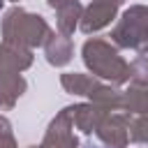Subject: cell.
Masks as SVG:
<instances>
[{
  "label": "cell",
  "mask_w": 148,
  "mask_h": 148,
  "mask_svg": "<svg viewBox=\"0 0 148 148\" xmlns=\"http://www.w3.org/2000/svg\"><path fill=\"white\" fill-rule=\"evenodd\" d=\"M0 9H2V0H0Z\"/></svg>",
  "instance_id": "cell-1"
}]
</instances>
